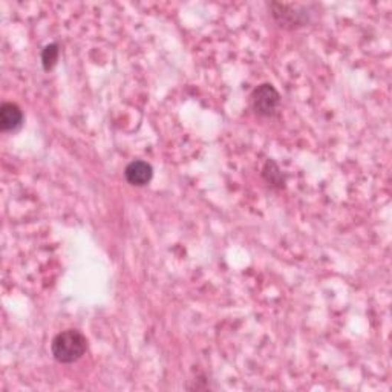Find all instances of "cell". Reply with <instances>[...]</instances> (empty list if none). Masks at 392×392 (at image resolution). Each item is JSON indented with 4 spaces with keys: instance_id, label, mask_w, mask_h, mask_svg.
<instances>
[{
    "instance_id": "obj_1",
    "label": "cell",
    "mask_w": 392,
    "mask_h": 392,
    "mask_svg": "<svg viewBox=\"0 0 392 392\" xmlns=\"http://www.w3.org/2000/svg\"><path fill=\"white\" fill-rule=\"evenodd\" d=\"M51 351L58 364H74L87 351V339L80 331L66 330L54 337Z\"/></svg>"
},
{
    "instance_id": "obj_2",
    "label": "cell",
    "mask_w": 392,
    "mask_h": 392,
    "mask_svg": "<svg viewBox=\"0 0 392 392\" xmlns=\"http://www.w3.org/2000/svg\"><path fill=\"white\" fill-rule=\"evenodd\" d=\"M253 111L261 116H273L281 104V95L276 87L270 83H263L253 91L250 97Z\"/></svg>"
},
{
    "instance_id": "obj_3",
    "label": "cell",
    "mask_w": 392,
    "mask_h": 392,
    "mask_svg": "<svg viewBox=\"0 0 392 392\" xmlns=\"http://www.w3.org/2000/svg\"><path fill=\"white\" fill-rule=\"evenodd\" d=\"M273 17L274 21L279 23L282 28H299L308 22V13H298L296 8L293 5H283V4H273Z\"/></svg>"
},
{
    "instance_id": "obj_4",
    "label": "cell",
    "mask_w": 392,
    "mask_h": 392,
    "mask_svg": "<svg viewBox=\"0 0 392 392\" xmlns=\"http://www.w3.org/2000/svg\"><path fill=\"white\" fill-rule=\"evenodd\" d=\"M124 176H126L127 183L141 187V185H146L151 183L152 176H153V169L149 163L136 160V161H132L126 165Z\"/></svg>"
},
{
    "instance_id": "obj_5",
    "label": "cell",
    "mask_w": 392,
    "mask_h": 392,
    "mask_svg": "<svg viewBox=\"0 0 392 392\" xmlns=\"http://www.w3.org/2000/svg\"><path fill=\"white\" fill-rule=\"evenodd\" d=\"M23 124V112L14 103H4L0 106V129L4 132H14Z\"/></svg>"
},
{
    "instance_id": "obj_6",
    "label": "cell",
    "mask_w": 392,
    "mask_h": 392,
    "mask_svg": "<svg viewBox=\"0 0 392 392\" xmlns=\"http://www.w3.org/2000/svg\"><path fill=\"white\" fill-rule=\"evenodd\" d=\"M58 55H60V51H58V45L51 43L46 45L42 51V65L45 71H51L53 67L57 65Z\"/></svg>"
}]
</instances>
